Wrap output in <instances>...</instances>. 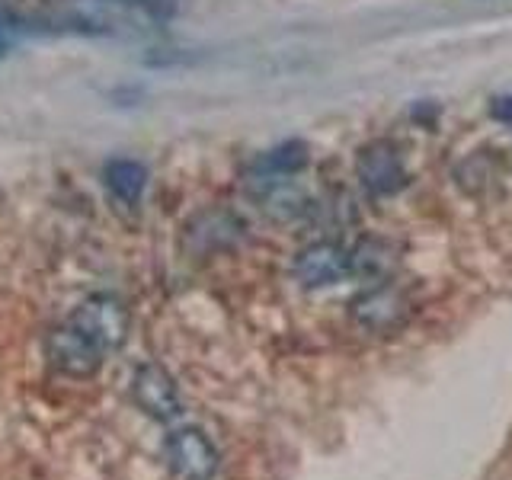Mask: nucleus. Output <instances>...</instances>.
Instances as JSON below:
<instances>
[{
	"instance_id": "12",
	"label": "nucleus",
	"mask_w": 512,
	"mask_h": 480,
	"mask_svg": "<svg viewBox=\"0 0 512 480\" xmlns=\"http://www.w3.org/2000/svg\"><path fill=\"white\" fill-rule=\"evenodd\" d=\"M304 167H308V144L304 141H285L279 148L266 151L256 164L263 176H295Z\"/></svg>"
},
{
	"instance_id": "7",
	"label": "nucleus",
	"mask_w": 512,
	"mask_h": 480,
	"mask_svg": "<svg viewBox=\"0 0 512 480\" xmlns=\"http://www.w3.org/2000/svg\"><path fill=\"white\" fill-rule=\"evenodd\" d=\"M292 272L301 288H330L352 276V250L340 240H314L298 250Z\"/></svg>"
},
{
	"instance_id": "3",
	"label": "nucleus",
	"mask_w": 512,
	"mask_h": 480,
	"mask_svg": "<svg viewBox=\"0 0 512 480\" xmlns=\"http://www.w3.org/2000/svg\"><path fill=\"white\" fill-rule=\"evenodd\" d=\"M45 356L48 365L64 378H93L103 368L109 352L96 346L84 330H77L71 320L52 327L45 340Z\"/></svg>"
},
{
	"instance_id": "5",
	"label": "nucleus",
	"mask_w": 512,
	"mask_h": 480,
	"mask_svg": "<svg viewBox=\"0 0 512 480\" xmlns=\"http://www.w3.org/2000/svg\"><path fill=\"white\" fill-rule=\"evenodd\" d=\"M164 461L176 480H212L218 474L221 455L199 426H180L167 432Z\"/></svg>"
},
{
	"instance_id": "14",
	"label": "nucleus",
	"mask_w": 512,
	"mask_h": 480,
	"mask_svg": "<svg viewBox=\"0 0 512 480\" xmlns=\"http://www.w3.org/2000/svg\"><path fill=\"white\" fill-rule=\"evenodd\" d=\"M10 52V26L4 23V16H0V58Z\"/></svg>"
},
{
	"instance_id": "6",
	"label": "nucleus",
	"mask_w": 512,
	"mask_h": 480,
	"mask_svg": "<svg viewBox=\"0 0 512 480\" xmlns=\"http://www.w3.org/2000/svg\"><path fill=\"white\" fill-rule=\"evenodd\" d=\"M132 400L135 407L151 416L154 423H173L183 416V397L173 375L160 362H141L132 375Z\"/></svg>"
},
{
	"instance_id": "9",
	"label": "nucleus",
	"mask_w": 512,
	"mask_h": 480,
	"mask_svg": "<svg viewBox=\"0 0 512 480\" xmlns=\"http://www.w3.org/2000/svg\"><path fill=\"white\" fill-rule=\"evenodd\" d=\"M103 183L119 202L135 205L141 199L144 186H148V170H144L141 160L116 157V160H109V164L103 167Z\"/></svg>"
},
{
	"instance_id": "8",
	"label": "nucleus",
	"mask_w": 512,
	"mask_h": 480,
	"mask_svg": "<svg viewBox=\"0 0 512 480\" xmlns=\"http://www.w3.org/2000/svg\"><path fill=\"white\" fill-rule=\"evenodd\" d=\"M253 199L266 215L279 221H292L308 212V196L295 183V176H260L253 186Z\"/></svg>"
},
{
	"instance_id": "1",
	"label": "nucleus",
	"mask_w": 512,
	"mask_h": 480,
	"mask_svg": "<svg viewBox=\"0 0 512 480\" xmlns=\"http://www.w3.org/2000/svg\"><path fill=\"white\" fill-rule=\"evenodd\" d=\"M413 314L410 295L391 279L372 282L368 288L349 301V317L362 333L372 336H391L407 324Z\"/></svg>"
},
{
	"instance_id": "4",
	"label": "nucleus",
	"mask_w": 512,
	"mask_h": 480,
	"mask_svg": "<svg viewBox=\"0 0 512 480\" xmlns=\"http://www.w3.org/2000/svg\"><path fill=\"white\" fill-rule=\"evenodd\" d=\"M68 320L77 330H84L90 340L100 349H106V352L122 349L125 340H128V330H132V314H128V308L116 295H90V298H84L71 311Z\"/></svg>"
},
{
	"instance_id": "13",
	"label": "nucleus",
	"mask_w": 512,
	"mask_h": 480,
	"mask_svg": "<svg viewBox=\"0 0 512 480\" xmlns=\"http://www.w3.org/2000/svg\"><path fill=\"white\" fill-rule=\"evenodd\" d=\"M490 116H493V122L512 128V93L493 96V100H490Z\"/></svg>"
},
{
	"instance_id": "2",
	"label": "nucleus",
	"mask_w": 512,
	"mask_h": 480,
	"mask_svg": "<svg viewBox=\"0 0 512 480\" xmlns=\"http://www.w3.org/2000/svg\"><path fill=\"white\" fill-rule=\"evenodd\" d=\"M356 176L362 189L375 199L397 196L400 189L410 183L407 160L400 154V148L388 138H375L359 148L356 154Z\"/></svg>"
},
{
	"instance_id": "10",
	"label": "nucleus",
	"mask_w": 512,
	"mask_h": 480,
	"mask_svg": "<svg viewBox=\"0 0 512 480\" xmlns=\"http://www.w3.org/2000/svg\"><path fill=\"white\" fill-rule=\"evenodd\" d=\"M391 269H394V253L391 244H384V240L368 237L359 247H352V276L381 282L391 276Z\"/></svg>"
},
{
	"instance_id": "11",
	"label": "nucleus",
	"mask_w": 512,
	"mask_h": 480,
	"mask_svg": "<svg viewBox=\"0 0 512 480\" xmlns=\"http://www.w3.org/2000/svg\"><path fill=\"white\" fill-rule=\"evenodd\" d=\"M199 224H202V231L199 228H189V237L192 240H202V244H199L202 253L218 250V247H228L231 240L240 237V228H244V224H240V218H234L231 212H208V215L199 218Z\"/></svg>"
}]
</instances>
